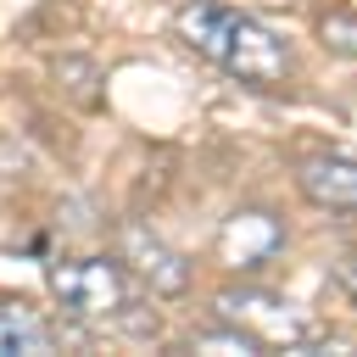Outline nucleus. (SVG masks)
Listing matches in <instances>:
<instances>
[{"instance_id": "obj_1", "label": "nucleus", "mask_w": 357, "mask_h": 357, "mask_svg": "<svg viewBox=\"0 0 357 357\" xmlns=\"http://www.w3.org/2000/svg\"><path fill=\"white\" fill-rule=\"evenodd\" d=\"M178 39H184L195 56H206L212 67H223L229 78L251 84V89H279V84L296 73L290 45H284L268 22H257V17L234 11V6H218V0H190V6H178Z\"/></svg>"}, {"instance_id": "obj_2", "label": "nucleus", "mask_w": 357, "mask_h": 357, "mask_svg": "<svg viewBox=\"0 0 357 357\" xmlns=\"http://www.w3.org/2000/svg\"><path fill=\"white\" fill-rule=\"evenodd\" d=\"M56 307L78 324H112L123 335H156V318L134 312V273L112 257H56L45 268Z\"/></svg>"}, {"instance_id": "obj_3", "label": "nucleus", "mask_w": 357, "mask_h": 357, "mask_svg": "<svg viewBox=\"0 0 357 357\" xmlns=\"http://www.w3.org/2000/svg\"><path fill=\"white\" fill-rule=\"evenodd\" d=\"M117 240H123V268L145 284V290H156V296H184L190 290V262L173 251V245H162L145 223H123L117 229Z\"/></svg>"}, {"instance_id": "obj_4", "label": "nucleus", "mask_w": 357, "mask_h": 357, "mask_svg": "<svg viewBox=\"0 0 357 357\" xmlns=\"http://www.w3.org/2000/svg\"><path fill=\"white\" fill-rule=\"evenodd\" d=\"M284 245V223H279V212L268 206H245V212H234L229 223H223V234H218V257H223V268H234V273H257L273 251Z\"/></svg>"}, {"instance_id": "obj_5", "label": "nucleus", "mask_w": 357, "mask_h": 357, "mask_svg": "<svg viewBox=\"0 0 357 357\" xmlns=\"http://www.w3.org/2000/svg\"><path fill=\"white\" fill-rule=\"evenodd\" d=\"M296 190L324 212H357V156L318 151L296 167Z\"/></svg>"}, {"instance_id": "obj_6", "label": "nucleus", "mask_w": 357, "mask_h": 357, "mask_svg": "<svg viewBox=\"0 0 357 357\" xmlns=\"http://www.w3.org/2000/svg\"><path fill=\"white\" fill-rule=\"evenodd\" d=\"M56 346H61V335L45 307H33L28 296H0V351L6 357H39Z\"/></svg>"}, {"instance_id": "obj_7", "label": "nucleus", "mask_w": 357, "mask_h": 357, "mask_svg": "<svg viewBox=\"0 0 357 357\" xmlns=\"http://www.w3.org/2000/svg\"><path fill=\"white\" fill-rule=\"evenodd\" d=\"M318 45L357 61V11H324L318 17Z\"/></svg>"}, {"instance_id": "obj_8", "label": "nucleus", "mask_w": 357, "mask_h": 357, "mask_svg": "<svg viewBox=\"0 0 357 357\" xmlns=\"http://www.w3.org/2000/svg\"><path fill=\"white\" fill-rule=\"evenodd\" d=\"M190 351H262V335H251V329H201V335H190Z\"/></svg>"}, {"instance_id": "obj_9", "label": "nucleus", "mask_w": 357, "mask_h": 357, "mask_svg": "<svg viewBox=\"0 0 357 357\" xmlns=\"http://www.w3.org/2000/svg\"><path fill=\"white\" fill-rule=\"evenodd\" d=\"M335 279H340V290L357 301V257H346V262H335Z\"/></svg>"}]
</instances>
